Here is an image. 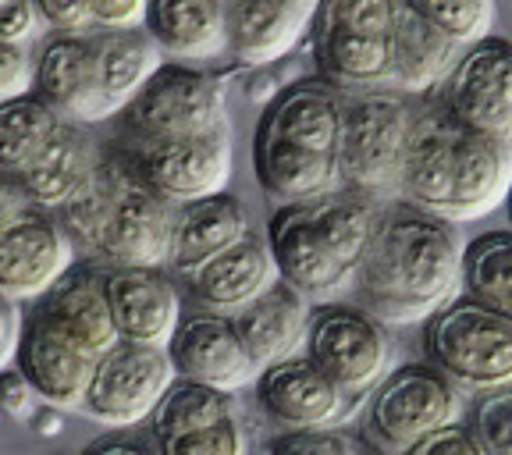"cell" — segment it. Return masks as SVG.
I'll return each mask as SVG.
<instances>
[{
    "label": "cell",
    "instance_id": "30bf717a",
    "mask_svg": "<svg viewBox=\"0 0 512 455\" xmlns=\"http://www.w3.org/2000/svg\"><path fill=\"white\" fill-rule=\"evenodd\" d=\"M178 381L168 349L118 342L93 363L79 413L100 427L128 431L150 420L157 402Z\"/></svg>",
    "mask_w": 512,
    "mask_h": 455
},
{
    "label": "cell",
    "instance_id": "277c9868",
    "mask_svg": "<svg viewBox=\"0 0 512 455\" xmlns=\"http://www.w3.org/2000/svg\"><path fill=\"white\" fill-rule=\"evenodd\" d=\"M420 100L395 89L342 93V143L338 189L360 192L377 203L402 200L409 136Z\"/></svg>",
    "mask_w": 512,
    "mask_h": 455
},
{
    "label": "cell",
    "instance_id": "74e56055",
    "mask_svg": "<svg viewBox=\"0 0 512 455\" xmlns=\"http://www.w3.org/2000/svg\"><path fill=\"white\" fill-rule=\"evenodd\" d=\"M40 18L47 29L64 32V36H89L93 32V15L86 0H36Z\"/></svg>",
    "mask_w": 512,
    "mask_h": 455
},
{
    "label": "cell",
    "instance_id": "f546056e",
    "mask_svg": "<svg viewBox=\"0 0 512 455\" xmlns=\"http://www.w3.org/2000/svg\"><path fill=\"white\" fill-rule=\"evenodd\" d=\"M239 413V402L232 399V392H221V388H207V384L196 381H182L178 377L171 384L164 399L157 402L153 416L146 420L150 424L153 441H168L178 434H192L200 427H210L224 416Z\"/></svg>",
    "mask_w": 512,
    "mask_h": 455
},
{
    "label": "cell",
    "instance_id": "d6a6232c",
    "mask_svg": "<svg viewBox=\"0 0 512 455\" xmlns=\"http://www.w3.org/2000/svg\"><path fill=\"white\" fill-rule=\"evenodd\" d=\"M406 4L427 25L445 32L448 40H456L459 47L484 40L491 29V15H495L491 0H406Z\"/></svg>",
    "mask_w": 512,
    "mask_h": 455
},
{
    "label": "cell",
    "instance_id": "cb8c5ba5",
    "mask_svg": "<svg viewBox=\"0 0 512 455\" xmlns=\"http://www.w3.org/2000/svg\"><path fill=\"white\" fill-rule=\"evenodd\" d=\"M32 310L47 324H54L64 338H72L79 349H86L93 360H100L107 349L121 342L107 306L104 271H93V267H72L47 296L32 303Z\"/></svg>",
    "mask_w": 512,
    "mask_h": 455
},
{
    "label": "cell",
    "instance_id": "d6986e66",
    "mask_svg": "<svg viewBox=\"0 0 512 455\" xmlns=\"http://www.w3.org/2000/svg\"><path fill=\"white\" fill-rule=\"evenodd\" d=\"M18 370L32 381L40 402L54 409H79L86 399V384L93 377V356L64 338L54 324L36 310L25 313L22 342H18Z\"/></svg>",
    "mask_w": 512,
    "mask_h": 455
},
{
    "label": "cell",
    "instance_id": "8fae6325",
    "mask_svg": "<svg viewBox=\"0 0 512 455\" xmlns=\"http://www.w3.org/2000/svg\"><path fill=\"white\" fill-rule=\"evenodd\" d=\"M434 96L456 125L512 143V40L488 32L463 47Z\"/></svg>",
    "mask_w": 512,
    "mask_h": 455
},
{
    "label": "cell",
    "instance_id": "ba28073f",
    "mask_svg": "<svg viewBox=\"0 0 512 455\" xmlns=\"http://www.w3.org/2000/svg\"><path fill=\"white\" fill-rule=\"evenodd\" d=\"M125 136L132 143L146 139H178L203 136L228 125V104L224 89L214 75H207L196 64L164 61L153 72V79L139 89V96L121 111Z\"/></svg>",
    "mask_w": 512,
    "mask_h": 455
},
{
    "label": "cell",
    "instance_id": "7402d4cb",
    "mask_svg": "<svg viewBox=\"0 0 512 455\" xmlns=\"http://www.w3.org/2000/svg\"><path fill=\"white\" fill-rule=\"evenodd\" d=\"M228 54L242 64H274L317 22L320 0H228Z\"/></svg>",
    "mask_w": 512,
    "mask_h": 455
},
{
    "label": "cell",
    "instance_id": "7bdbcfd3",
    "mask_svg": "<svg viewBox=\"0 0 512 455\" xmlns=\"http://www.w3.org/2000/svg\"><path fill=\"white\" fill-rule=\"evenodd\" d=\"M18 306H22V303H15L11 296H4V292H0V370L15 360L18 342H22L25 313L18 310Z\"/></svg>",
    "mask_w": 512,
    "mask_h": 455
},
{
    "label": "cell",
    "instance_id": "9a60e30c",
    "mask_svg": "<svg viewBox=\"0 0 512 455\" xmlns=\"http://www.w3.org/2000/svg\"><path fill=\"white\" fill-rule=\"evenodd\" d=\"M267 246H271L278 278L303 292L313 306L335 303L345 288H352V274L338 264L313 224L310 203H285L274 210L267 221Z\"/></svg>",
    "mask_w": 512,
    "mask_h": 455
},
{
    "label": "cell",
    "instance_id": "bcb514c9",
    "mask_svg": "<svg viewBox=\"0 0 512 455\" xmlns=\"http://www.w3.org/2000/svg\"><path fill=\"white\" fill-rule=\"evenodd\" d=\"M360 455H370V452H360Z\"/></svg>",
    "mask_w": 512,
    "mask_h": 455
},
{
    "label": "cell",
    "instance_id": "8992f818",
    "mask_svg": "<svg viewBox=\"0 0 512 455\" xmlns=\"http://www.w3.org/2000/svg\"><path fill=\"white\" fill-rule=\"evenodd\" d=\"M424 356L466 392L512 384V317L473 296H456L424 320Z\"/></svg>",
    "mask_w": 512,
    "mask_h": 455
},
{
    "label": "cell",
    "instance_id": "44dd1931",
    "mask_svg": "<svg viewBox=\"0 0 512 455\" xmlns=\"http://www.w3.org/2000/svg\"><path fill=\"white\" fill-rule=\"evenodd\" d=\"M512 196V143L456 125L452 136V203L448 221H480Z\"/></svg>",
    "mask_w": 512,
    "mask_h": 455
},
{
    "label": "cell",
    "instance_id": "f35d334b",
    "mask_svg": "<svg viewBox=\"0 0 512 455\" xmlns=\"http://www.w3.org/2000/svg\"><path fill=\"white\" fill-rule=\"evenodd\" d=\"M93 29H139L150 0H86Z\"/></svg>",
    "mask_w": 512,
    "mask_h": 455
},
{
    "label": "cell",
    "instance_id": "5b68a950",
    "mask_svg": "<svg viewBox=\"0 0 512 455\" xmlns=\"http://www.w3.org/2000/svg\"><path fill=\"white\" fill-rule=\"evenodd\" d=\"M402 0H320L317 72L338 93L392 89V43Z\"/></svg>",
    "mask_w": 512,
    "mask_h": 455
},
{
    "label": "cell",
    "instance_id": "52a82bcc",
    "mask_svg": "<svg viewBox=\"0 0 512 455\" xmlns=\"http://www.w3.org/2000/svg\"><path fill=\"white\" fill-rule=\"evenodd\" d=\"M463 395L431 363H402L377 381L363 413V441L377 455H406L413 445L459 424Z\"/></svg>",
    "mask_w": 512,
    "mask_h": 455
},
{
    "label": "cell",
    "instance_id": "2e32d148",
    "mask_svg": "<svg viewBox=\"0 0 512 455\" xmlns=\"http://www.w3.org/2000/svg\"><path fill=\"white\" fill-rule=\"evenodd\" d=\"M104 292L121 342L168 349L182 324V292L164 267H107Z\"/></svg>",
    "mask_w": 512,
    "mask_h": 455
},
{
    "label": "cell",
    "instance_id": "f1b7e54d",
    "mask_svg": "<svg viewBox=\"0 0 512 455\" xmlns=\"http://www.w3.org/2000/svg\"><path fill=\"white\" fill-rule=\"evenodd\" d=\"M459 50L463 47L456 40H448L445 32L427 25L402 0L392 43V89L402 96H413V100L434 96L441 89V82L448 79V72H452Z\"/></svg>",
    "mask_w": 512,
    "mask_h": 455
},
{
    "label": "cell",
    "instance_id": "7a4b0ae2",
    "mask_svg": "<svg viewBox=\"0 0 512 455\" xmlns=\"http://www.w3.org/2000/svg\"><path fill=\"white\" fill-rule=\"evenodd\" d=\"M342 93L324 79H299L274 96L253 132L260 189L285 203L317 200L338 189Z\"/></svg>",
    "mask_w": 512,
    "mask_h": 455
},
{
    "label": "cell",
    "instance_id": "ffe728a7",
    "mask_svg": "<svg viewBox=\"0 0 512 455\" xmlns=\"http://www.w3.org/2000/svg\"><path fill=\"white\" fill-rule=\"evenodd\" d=\"M182 281L200 310L235 317L242 306H249L256 296H264L267 288L278 281V267H274L267 239L249 232L232 249H224L214 260L189 271Z\"/></svg>",
    "mask_w": 512,
    "mask_h": 455
},
{
    "label": "cell",
    "instance_id": "f6af8a7d",
    "mask_svg": "<svg viewBox=\"0 0 512 455\" xmlns=\"http://www.w3.org/2000/svg\"><path fill=\"white\" fill-rule=\"evenodd\" d=\"M82 455H157V452H150V448L139 445V441H128V438H107V441H96V445H89Z\"/></svg>",
    "mask_w": 512,
    "mask_h": 455
},
{
    "label": "cell",
    "instance_id": "9c48e42d",
    "mask_svg": "<svg viewBox=\"0 0 512 455\" xmlns=\"http://www.w3.org/2000/svg\"><path fill=\"white\" fill-rule=\"evenodd\" d=\"M303 352L349 399H363L392 370V338L360 303H317Z\"/></svg>",
    "mask_w": 512,
    "mask_h": 455
},
{
    "label": "cell",
    "instance_id": "3957f363",
    "mask_svg": "<svg viewBox=\"0 0 512 455\" xmlns=\"http://www.w3.org/2000/svg\"><path fill=\"white\" fill-rule=\"evenodd\" d=\"M175 203L150 189L125 146L104 153L93 185L64 210V228L79 232L111 267H168Z\"/></svg>",
    "mask_w": 512,
    "mask_h": 455
},
{
    "label": "cell",
    "instance_id": "ab89813d",
    "mask_svg": "<svg viewBox=\"0 0 512 455\" xmlns=\"http://www.w3.org/2000/svg\"><path fill=\"white\" fill-rule=\"evenodd\" d=\"M36 402H40V395H36V388H32V381L22 370L18 367L0 370V409L11 420H29L36 413Z\"/></svg>",
    "mask_w": 512,
    "mask_h": 455
},
{
    "label": "cell",
    "instance_id": "836d02e7",
    "mask_svg": "<svg viewBox=\"0 0 512 455\" xmlns=\"http://www.w3.org/2000/svg\"><path fill=\"white\" fill-rule=\"evenodd\" d=\"M157 455H249V434L239 413H232L192 434L157 441Z\"/></svg>",
    "mask_w": 512,
    "mask_h": 455
},
{
    "label": "cell",
    "instance_id": "4316f807",
    "mask_svg": "<svg viewBox=\"0 0 512 455\" xmlns=\"http://www.w3.org/2000/svg\"><path fill=\"white\" fill-rule=\"evenodd\" d=\"M249 232H253L249 214L232 192H214V196H203V200L182 203V207H175V224H171V274L185 278L200 264L214 260L217 253L246 239Z\"/></svg>",
    "mask_w": 512,
    "mask_h": 455
},
{
    "label": "cell",
    "instance_id": "ee69618b",
    "mask_svg": "<svg viewBox=\"0 0 512 455\" xmlns=\"http://www.w3.org/2000/svg\"><path fill=\"white\" fill-rule=\"evenodd\" d=\"M22 210H29V200H25L22 185L0 171V224H8L11 217H18Z\"/></svg>",
    "mask_w": 512,
    "mask_h": 455
},
{
    "label": "cell",
    "instance_id": "e575fe53",
    "mask_svg": "<svg viewBox=\"0 0 512 455\" xmlns=\"http://www.w3.org/2000/svg\"><path fill=\"white\" fill-rule=\"evenodd\" d=\"M470 434L488 455H512V384L477 395L470 409Z\"/></svg>",
    "mask_w": 512,
    "mask_h": 455
},
{
    "label": "cell",
    "instance_id": "d590c367",
    "mask_svg": "<svg viewBox=\"0 0 512 455\" xmlns=\"http://www.w3.org/2000/svg\"><path fill=\"white\" fill-rule=\"evenodd\" d=\"M256 455H360V445L338 427H328V431H281L267 438Z\"/></svg>",
    "mask_w": 512,
    "mask_h": 455
},
{
    "label": "cell",
    "instance_id": "e0dca14e",
    "mask_svg": "<svg viewBox=\"0 0 512 455\" xmlns=\"http://www.w3.org/2000/svg\"><path fill=\"white\" fill-rule=\"evenodd\" d=\"M168 356L182 381L207 384L221 392H239L260 377V367L235 331V320L224 313L196 310L182 317L168 345Z\"/></svg>",
    "mask_w": 512,
    "mask_h": 455
},
{
    "label": "cell",
    "instance_id": "1f68e13d",
    "mask_svg": "<svg viewBox=\"0 0 512 455\" xmlns=\"http://www.w3.org/2000/svg\"><path fill=\"white\" fill-rule=\"evenodd\" d=\"M463 292L512 317V232H484L466 242Z\"/></svg>",
    "mask_w": 512,
    "mask_h": 455
},
{
    "label": "cell",
    "instance_id": "60d3db41",
    "mask_svg": "<svg viewBox=\"0 0 512 455\" xmlns=\"http://www.w3.org/2000/svg\"><path fill=\"white\" fill-rule=\"evenodd\" d=\"M32 93V57L29 50H18L0 43V104L15 96Z\"/></svg>",
    "mask_w": 512,
    "mask_h": 455
},
{
    "label": "cell",
    "instance_id": "7c38bea8",
    "mask_svg": "<svg viewBox=\"0 0 512 455\" xmlns=\"http://www.w3.org/2000/svg\"><path fill=\"white\" fill-rule=\"evenodd\" d=\"M125 153L143 182L175 207L224 192L232 178V128H217L203 136L146 139V143L128 139Z\"/></svg>",
    "mask_w": 512,
    "mask_h": 455
},
{
    "label": "cell",
    "instance_id": "83f0119b",
    "mask_svg": "<svg viewBox=\"0 0 512 455\" xmlns=\"http://www.w3.org/2000/svg\"><path fill=\"white\" fill-rule=\"evenodd\" d=\"M143 25L160 54L178 64L228 54V8L221 0H150Z\"/></svg>",
    "mask_w": 512,
    "mask_h": 455
},
{
    "label": "cell",
    "instance_id": "4dcf8cb0",
    "mask_svg": "<svg viewBox=\"0 0 512 455\" xmlns=\"http://www.w3.org/2000/svg\"><path fill=\"white\" fill-rule=\"evenodd\" d=\"M57 121L61 118L36 93L4 100L0 104V171L18 182L54 136Z\"/></svg>",
    "mask_w": 512,
    "mask_h": 455
},
{
    "label": "cell",
    "instance_id": "4fadbf2b",
    "mask_svg": "<svg viewBox=\"0 0 512 455\" xmlns=\"http://www.w3.org/2000/svg\"><path fill=\"white\" fill-rule=\"evenodd\" d=\"M75 267V239L47 210H22L0 224V292L36 303Z\"/></svg>",
    "mask_w": 512,
    "mask_h": 455
},
{
    "label": "cell",
    "instance_id": "ac0fdd59",
    "mask_svg": "<svg viewBox=\"0 0 512 455\" xmlns=\"http://www.w3.org/2000/svg\"><path fill=\"white\" fill-rule=\"evenodd\" d=\"M104 164V150L89 136V128L79 121H57L54 136L32 160L25 175L18 178L29 207L64 214L93 185L96 171Z\"/></svg>",
    "mask_w": 512,
    "mask_h": 455
},
{
    "label": "cell",
    "instance_id": "5bb4252c",
    "mask_svg": "<svg viewBox=\"0 0 512 455\" xmlns=\"http://www.w3.org/2000/svg\"><path fill=\"white\" fill-rule=\"evenodd\" d=\"M256 399L281 431H328L342 424L352 406L349 395L306 352L260 370Z\"/></svg>",
    "mask_w": 512,
    "mask_h": 455
},
{
    "label": "cell",
    "instance_id": "603a6c76",
    "mask_svg": "<svg viewBox=\"0 0 512 455\" xmlns=\"http://www.w3.org/2000/svg\"><path fill=\"white\" fill-rule=\"evenodd\" d=\"M89 54H93V89L100 121L125 111L139 96V89L153 79V72L168 61L146 32V25L89 32Z\"/></svg>",
    "mask_w": 512,
    "mask_h": 455
},
{
    "label": "cell",
    "instance_id": "7dc6e473",
    "mask_svg": "<svg viewBox=\"0 0 512 455\" xmlns=\"http://www.w3.org/2000/svg\"><path fill=\"white\" fill-rule=\"evenodd\" d=\"M221 4H228V0H221Z\"/></svg>",
    "mask_w": 512,
    "mask_h": 455
},
{
    "label": "cell",
    "instance_id": "8d00e7d4",
    "mask_svg": "<svg viewBox=\"0 0 512 455\" xmlns=\"http://www.w3.org/2000/svg\"><path fill=\"white\" fill-rule=\"evenodd\" d=\"M47 22L40 18L36 0H0V43L29 50L40 40Z\"/></svg>",
    "mask_w": 512,
    "mask_h": 455
},
{
    "label": "cell",
    "instance_id": "b9f144b4",
    "mask_svg": "<svg viewBox=\"0 0 512 455\" xmlns=\"http://www.w3.org/2000/svg\"><path fill=\"white\" fill-rule=\"evenodd\" d=\"M406 455H488V452L480 448V441L470 434V427L452 424V427H441L431 438H424L420 445H413Z\"/></svg>",
    "mask_w": 512,
    "mask_h": 455
},
{
    "label": "cell",
    "instance_id": "6da1fadb",
    "mask_svg": "<svg viewBox=\"0 0 512 455\" xmlns=\"http://www.w3.org/2000/svg\"><path fill=\"white\" fill-rule=\"evenodd\" d=\"M463 249L452 221L406 200L388 203L352 278L356 303L381 324L431 320L463 296Z\"/></svg>",
    "mask_w": 512,
    "mask_h": 455
},
{
    "label": "cell",
    "instance_id": "484cf974",
    "mask_svg": "<svg viewBox=\"0 0 512 455\" xmlns=\"http://www.w3.org/2000/svg\"><path fill=\"white\" fill-rule=\"evenodd\" d=\"M32 93L64 121H79V125L100 121L89 36L54 32L40 47V54L32 57Z\"/></svg>",
    "mask_w": 512,
    "mask_h": 455
},
{
    "label": "cell",
    "instance_id": "d4e9b609",
    "mask_svg": "<svg viewBox=\"0 0 512 455\" xmlns=\"http://www.w3.org/2000/svg\"><path fill=\"white\" fill-rule=\"evenodd\" d=\"M232 320L253 363L264 370L303 352L306 335H310L313 303L288 281L278 278L264 296H256L249 306H242Z\"/></svg>",
    "mask_w": 512,
    "mask_h": 455
}]
</instances>
